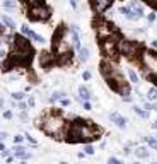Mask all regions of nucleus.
<instances>
[{"label": "nucleus", "instance_id": "nucleus-1", "mask_svg": "<svg viewBox=\"0 0 157 164\" xmlns=\"http://www.w3.org/2000/svg\"><path fill=\"white\" fill-rule=\"evenodd\" d=\"M43 130L53 139H62L65 135V122L60 115H48L43 120Z\"/></svg>", "mask_w": 157, "mask_h": 164}, {"label": "nucleus", "instance_id": "nucleus-2", "mask_svg": "<svg viewBox=\"0 0 157 164\" xmlns=\"http://www.w3.org/2000/svg\"><path fill=\"white\" fill-rule=\"evenodd\" d=\"M10 60L14 62V65H27V63H31L32 48L31 46H26V48L14 46V51L10 53Z\"/></svg>", "mask_w": 157, "mask_h": 164}, {"label": "nucleus", "instance_id": "nucleus-3", "mask_svg": "<svg viewBox=\"0 0 157 164\" xmlns=\"http://www.w3.org/2000/svg\"><path fill=\"white\" fill-rule=\"evenodd\" d=\"M142 63H144V74L145 75H154L157 74V53L145 51L142 55Z\"/></svg>", "mask_w": 157, "mask_h": 164}, {"label": "nucleus", "instance_id": "nucleus-4", "mask_svg": "<svg viewBox=\"0 0 157 164\" xmlns=\"http://www.w3.org/2000/svg\"><path fill=\"white\" fill-rule=\"evenodd\" d=\"M118 51L121 55L130 56V58H137L138 56V51H140V44L132 43V41H127V39H121L118 43Z\"/></svg>", "mask_w": 157, "mask_h": 164}, {"label": "nucleus", "instance_id": "nucleus-5", "mask_svg": "<svg viewBox=\"0 0 157 164\" xmlns=\"http://www.w3.org/2000/svg\"><path fill=\"white\" fill-rule=\"evenodd\" d=\"M29 19L31 21H48L50 15H51V10L44 5H32L27 12Z\"/></svg>", "mask_w": 157, "mask_h": 164}, {"label": "nucleus", "instance_id": "nucleus-6", "mask_svg": "<svg viewBox=\"0 0 157 164\" xmlns=\"http://www.w3.org/2000/svg\"><path fill=\"white\" fill-rule=\"evenodd\" d=\"M101 50H103V53H104L108 58H116V55H118V41H116V36L111 34L109 38L103 39Z\"/></svg>", "mask_w": 157, "mask_h": 164}, {"label": "nucleus", "instance_id": "nucleus-7", "mask_svg": "<svg viewBox=\"0 0 157 164\" xmlns=\"http://www.w3.org/2000/svg\"><path fill=\"white\" fill-rule=\"evenodd\" d=\"M96 31H97V38L99 39H106V38H109L113 34L115 27L109 22H106V21H96Z\"/></svg>", "mask_w": 157, "mask_h": 164}, {"label": "nucleus", "instance_id": "nucleus-8", "mask_svg": "<svg viewBox=\"0 0 157 164\" xmlns=\"http://www.w3.org/2000/svg\"><path fill=\"white\" fill-rule=\"evenodd\" d=\"M116 70H118V68H116L111 62H108V60H104V62L101 63V74H103L106 79H109V77L116 72Z\"/></svg>", "mask_w": 157, "mask_h": 164}, {"label": "nucleus", "instance_id": "nucleus-9", "mask_svg": "<svg viewBox=\"0 0 157 164\" xmlns=\"http://www.w3.org/2000/svg\"><path fill=\"white\" fill-rule=\"evenodd\" d=\"M111 2H113V0H92V9H94L97 14H101V12H104V10L111 5Z\"/></svg>", "mask_w": 157, "mask_h": 164}, {"label": "nucleus", "instance_id": "nucleus-10", "mask_svg": "<svg viewBox=\"0 0 157 164\" xmlns=\"http://www.w3.org/2000/svg\"><path fill=\"white\" fill-rule=\"evenodd\" d=\"M53 60H55V56L50 51H41L39 53V63H41V67H50L53 63Z\"/></svg>", "mask_w": 157, "mask_h": 164}, {"label": "nucleus", "instance_id": "nucleus-11", "mask_svg": "<svg viewBox=\"0 0 157 164\" xmlns=\"http://www.w3.org/2000/svg\"><path fill=\"white\" fill-rule=\"evenodd\" d=\"M21 31H22V34H24V36H27V38H31V39H34L36 43H43V41H44V39H43V38H41L39 34H36L34 31H31V29H29V27H27L26 24H24V26L21 27Z\"/></svg>", "mask_w": 157, "mask_h": 164}, {"label": "nucleus", "instance_id": "nucleus-12", "mask_svg": "<svg viewBox=\"0 0 157 164\" xmlns=\"http://www.w3.org/2000/svg\"><path fill=\"white\" fill-rule=\"evenodd\" d=\"M63 34H65V27L60 26V27L56 29V33L53 34V48H55V50H56V46L63 41Z\"/></svg>", "mask_w": 157, "mask_h": 164}, {"label": "nucleus", "instance_id": "nucleus-13", "mask_svg": "<svg viewBox=\"0 0 157 164\" xmlns=\"http://www.w3.org/2000/svg\"><path fill=\"white\" fill-rule=\"evenodd\" d=\"M70 33H72V44L75 48H80V36H79V26H72L70 27Z\"/></svg>", "mask_w": 157, "mask_h": 164}, {"label": "nucleus", "instance_id": "nucleus-14", "mask_svg": "<svg viewBox=\"0 0 157 164\" xmlns=\"http://www.w3.org/2000/svg\"><path fill=\"white\" fill-rule=\"evenodd\" d=\"M109 118H111V122H115L120 128H125V127H127V120H125L121 115H118V113H111Z\"/></svg>", "mask_w": 157, "mask_h": 164}, {"label": "nucleus", "instance_id": "nucleus-15", "mask_svg": "<svg viewBox=\"0 0 157 164\" xmlns=\"http://www.w3.org/2000/svg\"><path fill=\"white\" fill-rule=\"evenodd\" d=\"M14 43H15V46H21V48H26V46H29L27 39H26L24 36H21V34H15V38H14Z\"/></svg>", "mask_w": 157, "mask_h": 164}, {"label": "nucleus", "instance_id": "nucleus-16", "mask_svg": "<svg viewBox=\"0 0 157 164\" xmlns=\"http://www.w3.org/2000/svg\"><path fill=\"white\" fill-rule=\"evenodd\" d=\"M135 156L140 157V159H145V157H149V151H147L145 147H138V149L135 151Z\"/></svg>", "mask_w": 157, "mask_h": 164}, {"label": "nucleus", "instance_id": "nucleus-17", "mask_svg": "<svg viewBox=\"0 0 157 164\" xmlns=\"http://www.w3.org/2000/svg\"><path fill=\"white\" fill-rule=\"evenodd\" d=\"M79 94H80V99H82V101L91 99V92H89V89H85V87H80V89H79Z\"/></svg>", "mask_w": 157, "mask_h": 164}, {"label": "nucleus", "instance_id": "nucleus-18", "mask_svg": "<svg viewBox=\"0 0 157 164\" xmlns=\"http://www.w3.org/2000/svg\"><path fill=\"white\" fill-rule=\"evenodd\" d=\"M128 77H130V80L133 84H138V75H137V72L133 68H128Z\"/></svg>", "mask_w": 157, "mask_h": 164}, {"label": "nucleus", "instance_id": "nucleus-19", "mask_svg": "<svg viewBox=\"0 0 157 164\" xmlns=\"http://www.w3.org/2000/svg\"><path fill=\"white\" fill-rule=\"evenodd\" d=\"M2 21H3V24L7 26V27H15V24H14V21L9 17V15H2Z\"/></svg>", "mask_w": 157, "mask_h": 164}, {"label": "nucleus", "instance_id": "nucleus-20", "mask_svg": "<svg viewBox=\"0 0 157 164\" xmlns=\"http://www.w3.org/2000/svg\"><path fill=\"white\" fill-rule=\"evenodd\" d=\"M89 58V48H80V60L85 62Z\"/></svg>", "mask_w": 157, "mask_h": 164}, {"label": "nucleus", "instance_id": "nucleus-21", "mask_svg": "<svg viewBox=\"0 0 157 164\" xmlns=\"http://www.w3.org/2000/svg\"><path fill=\"white\" fill-rule=\"evenodd\" d=\"M147 98H149L150 101H156V99H157V89H156V87H152V89L147 92Z\"/></svg>", "mask_w": 157, "mask_h": 164}, {"label": "nucleus", "instance_id": "nucleus-22", "mask_svg": "<svg viewBox=\"0 0 157 164\" xmlns=\"http://www.w3.org/2000/svg\"><path fill=\"white\" fill-rule=\"evenodd\" d=\"M133 110H135V113H137L138 116H142V118H147V116H149V113H147V111H144V110H140L138 106H135Z\"/></svg>", "mask_w": 157, "mask_h": 164}, {"label": "nucleus", "instance_id": "nucleus-23", "mask_svg": "<svg viewBox=\"0 0 157 164\" xmlns=\"http://www.w3.org/2000/svg\"><path fill=\"white\" fill-rule=\"evenodd\" d=\"M3 7L5 9H15V2L14 0H5L3 2Z\"/></svg>", "mask_w": 157, "mask_h": 164}, {"label": "nucleus", "instance_id": "nucleus-24", "mask_svg": "<svg viewBox=\"0 0 157 164\" xmlns=\"http://www.w3.org/2000/svg\"><path fill=\"white\" fill-rule=\"evenodd\" d=\"M63 96H65V94H63V92H53V94H51V98H50V99H51V101H56V99H62V98H63Z\"/></svg>", "mask_w": 157, "mask_h": 164}, {"label": "nucleus", "instance_id": "nucleus-25", "mask_svg": "<svg viewBox=\"0 0 157 164\" xmlns=\"http://www.w3.org/2000/svg\"><path fill=\"white\" fill-rule=\"evenodd\" d=\"M29 3H31V7H32V5H43L44 0H29Z\"/></svg>", "mask_w": 157, "mask_h": 164}, {"label": "nucleus", "instance_id": "nucleus-26", "mask_svg": "<svg viewBox=\"0 0 157 164\" xmlns=\"http://www.w3.org/2000/svg\"><path fill=\"white\" fill-rule=\"evenodd\" d=\"M147 142H149L154 149H157V140H156V139H150V137H149V139H147Z\"/></svg>", "mask_w": 157, "mask_h": 164}, {"label": "nucleus", "instance_id": "nucleus-27", "mask_svg": "<svg viewBox=\"0 0 157 164\" xmlns=\"http://www.w3.org/2000/svg\"><path fill=\"white\" fill-rule=\"evenodd\" d=\"M14 99H17V101L24 99V92H15V94H14Z\"/></svg>", "mask_w": 157, "mask_h": 164}, {"label": "nucleus", "instance_id": "nucleus-28", "mask_svg": "<svg viewBox=\"0 0 157 164\" xmlns=\"http://www.w3.org/2000/svg\"><path fill=\"white\" fill-rule=\"evenodd\" d=\"M85 154H94V147L92 145H85Z\"/></svg>", "mask_w": 157, "mask_h": 164}, {"label": "nucleus", "instance_id": "nucleus-29", "mask_svg": "<svg viewBox=\"0 0 157 164\" xmlns=\"http://www.w3.org/2000/svg\"><path fill=\"white\" fill-rule=\"evenodd\" d=\"M109 163H111V164H120V159H116V157H111V159H109Z\"/></svg>", "mask_w": 157, "mask_h": 164}, {"label": "nucleus", "instance_id": "nucleus-30", "mask_svg": "<svg viewBox=\"0 0 157 164\" xmlns=\"http://www.w3.org/2000/svg\"><path fill=\"white\" fill-rule=\"evenodd\" d=\"M3 116H5L7 120H10V118H12V113H10V111H5V113H3Z\"/></svg>", "mask_w": 157, "mask_h": 164}, {"label": "nucleus", "instance_id": "nucleus-31", "mask_svg": "<svg viewBox=\"0 0 157 164\" xmlns=\"http://www.w3.org/2000/svg\"><path fill=\"white\" fill-rule=\"evenodd\" d=\"M149 21L154 22V21H156V14H149Z\"/></svg>", "mask_w": 157, "mask_h": 164}, {"label": "nucleus", "instance_id": "nucleus-32", "mask_svg": "<svg viewBox=\"0 0 157 164\" xmlns=\"http://www.w3.org/2000/svg\"><path fill=\"white\" fill-rule=\"evenodd\" d=\"M84 79L89 80V79H91V72H84Z\"/></svg>", "mask_w": 157, "mask_h": 164}, {"label": "nucleus", "instance_id": "nucleus-33", "mask_svg": "<svg viewBox=\"0 0 157 164\" xmlns=\"http://www.w3.org/2000/svg\"><path fill=\"white\" fill-rule=\"evenodd\" d=\"M68 103H70L68 99H62V104H63V106H68Z\"/></svg>", "mask_w": 157, "mask_h": 164}, {"label": "nucleus", "instance_id": "nucleus-34", "mask_svg": "<svg viewBox=\"0 0 157 164\" xmlns=\"http://www.w3.org/2000/svg\"><path fill=\"white\" fill-rule=\"evenodd\" d=\"M14 140H15V142H17V144H19V142H21V140H22V137H21V135H17V137H14Z\"/></svg>", "mask_w": 157, "mask_h": 164}, {"label": "nucleus", "instance_id": "nucleus-35", "mask_svg": "<svg viewBox=\"0 0 157 164\" xmlns=\"http://www.w3.org/2000/svg\"><path fill=\"white\" fill-rule=\"evenodd\" d=\"M84 108H85V110H91V104H89V103L85 101V103H84Z\"/></svg>", "mask_w": 157, "mask_h": 164}, {"label": "nucleus", "instance_id": "nucleus-36", "mask_svg": "<svg viewBox=\"0 0 157 164\" xmlns=\"http://www.w3.org/2000/svg\"><path fill=\"white\" fill-rule=\"evenodd\" d=\"M3 31H5V27H3V26L0 24V34H3Z\"/></svg>", "mask_w": 157, "mask_h": 164}, {"label": "nucleus", "instance_id": "nucleus-37", "mask_svg": "<svg viewBox=\"0 0 157 164\" xmlns=\"http://www.w3.org/2000/svg\"><path fill=\"white\" fill-rule=\"evenodd\" d=\"M152 46H154V48H157V39H154V41H152Z\"/></svg>", "mask_w": 157, "mask_h": 164}, {"label": "nucleus", "instance_id": "nucleus-38", "mask_svg": "<svg viewBox=\"0 0 157 164\" xmlns=\"http://www.w3.org/2000/svg\"><path fill=\"white\" fill-rule=\"evenodd\" d=\"M3 55H5V51H3V50H0V58H2Z\"/></svg>", "mask_w": 157, "mask_h": 164}, {"label": "nucleus", "instance_id": "nucleus-39", "mask_svg": "<svg viewBox=\"0 0 157 164\" xmlns=\"http://www.w3.org/2000/svg\"><path fill=\"white\" fill-rule=\"evenodd\" d=\"M3 149H5V145H3V144L0 142V151H3Z\"/></svg>", "mask_w": 157, "mask_h": 164}, {"label": "nucleus", "instance_id": "nucleus-40", "mask_svg": "<svg viewBox=\"0 0 157 164\" xmlns=\"http://www.w3.org/2000/svg\"><path fill=\"white\" fill-rule=\"evenodd\" d=\"M2 104H3V99H2V98H0V106H2Z\"/></svg>", "mask_w": 157, "mask_h": 164}, {"label": "nucleus", "instance_id": "nucleus-41", "mask_svg": "<svg viewBox=\"0 0 157 164\" xmlns=\"http://www.w3.org/2000/svg\"><path fill=\"white\" fill-rule=\"evenodd\" d=\"M0 67H2V63H0Z\"/></svg>", "mask_w": 157, "mask_h": 164}]
</instances>
